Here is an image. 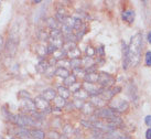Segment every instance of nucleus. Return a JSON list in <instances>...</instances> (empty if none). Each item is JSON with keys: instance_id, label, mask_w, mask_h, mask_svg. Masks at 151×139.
Returning <instances> with one entry per match:
<instances>
[{"instance_id": "nucleus-50", "label": "nucleus", "mask_w": 151, "mask_h": 139, "mask_svg": "<svg viewBox=\"0 0 151 139\" xmlns=\"http://www.w3.org/2000/svg\"><path fill=\"white\" fill-rule=\"evenodd\" d=\"M40 2H41L40 0H35V1H33V4H40Z\"/></svg>"}, {"instance_id": "nucleus-1", "label": "nucleus", "mask_w": 151, "mask_h": 139, "mask_svg": "<svg viewBox=\"0 0 151 139\" xmlns=\"http://www.w3.org/2000/svg\"><path fill=\"white\" fill-rule=\"evenodd\" d=\"M142 51V34H135L130 40V44L128 45V52H129V61L130 65L136 66L141 56Z\"/></svg>"}, {"instance_id": "nucleus-21", "label": "nucleus", "mask_w": 151, "mask_h": 139, "mask_svg": "<svg viewBox=\"0 0 151 139\" xmlns=\"http://www.w3.org/2000/svg\"><path fill=\"white\" fill-rule=\"evenodd\" d=\"M45 22H47V25L51 30L57 29V28H59V23H60V22H59L55 18H53V17H49V18L45 20Z\"/></svg>"}, {"instance_id": "nucleus-18", "label": "nucleus", "mask_w": 151, "mask_h": 139, "mask_svg": "<svg viewBox=\"0 0 151 139\" xmlns=\"http://www.w3.org/2000/svg\"><path fill=\"white\" fill-rule=\"evenodd\" d=\"M17 136L19 137V139H32L31 135H30V131L27 128H20L17 131Z\"/></svg>"}, {"instance_id": "nucleus-5", "label": "nucleus", "mask_w": 151, "mask_h": 139, "mask_svg": "<svg viewBox=\"0 0 151 139\" xmlns=\"http://www.w3.org/2000/svg\"><path fill=\"white\" fill-rule=\"evenodd\" d=\"M82 85H83V88L88 93V95L90 96H98V95H100L102 92L104 91L103 87H100L99 85L92 84V83H86V82H84Z\"/></svg>"}, {"instance_id": "nucleus-28", "label": "nucleus", "mask_w": 151, "mask_h": 139, "mask_svg": "<svg viewBox=\"0 0 151 139\" xmlns=\"http://www.w3.org/2000/svg\"><path fill=\"white\" fill-rule=\"evenodd\" d=\"M74 96H75L77 99H82V101H83V99L87 98L90 95H88V93H87L84 88H80V91H77L76 93H74Z\"/></svg>"}, {"instance_id": "nucleus-46", "label": "nucleus", "mask_w": 151, "mask_h": 139, "mask_svg": "<svg viewBox=\"0 0 151 139\" xmlns=\"http://www.w3.org/2000/svg\"><path fill=\"white\" fill-rule=\"evenodd\" d=\"M146 138L147 139H151V127L149 129H147L146 131Z\"/></svg>"}, {"instance_id": "nucleus-16", "label": "nucleus", "mask_w": 151, "mask_h": 139, "mask_svg": "<svg viewBox=\"0 0 151 139\" xmlns=\"http://www.w3.org/2000/svg\"><path fill=\"white\" fill-rule=\"evenodd\" d=\"M49 66H50V65H49V63H47L45 60H42V61H40V62L37 64V66H35V71H37L38 73L44 74Z\"/></svg>"}, {"instance_id": "nucleus-10", "label": "nucleus", "mask_w": 151, "mask_h": 139, "mask_svg": "<svg viewBox=\"0 0 151 139\" xmlns=\"http://www.w3.org/2000/svg\"><path fill=\"white\" fill-rule=\"evenodd\" d=\"M130 65L129 61V52H128V45L123 41V68L127 70Z\"/></svg>"}, {"instance_id": "nucleus-30", "label": "nucleus", "mask_w": 151, "mask_h": 139, "mask_svg": "<svg viewBox=\"0 0 151 139\" xmlns=\"http://www.w3.org/2000/svg\"><path fill=\"white\" fill-rule=\"evenodd\" d=\"M49 35H50V39H59V38H62V32L61 30L59 29H53L50 31V33H49Z\"/></svg>"}, {"instance_id": "nucleus-23", "label": "nucleus", "mask_w": 151, "mask_h": 139, "mask_svg": "<svg viewBox=\"0 0 151 139\" xmlns=\"http://www.w3.org/2000/svg\"><path fill=\"white\" fill-rule=\"evenodd\" d=\"M80 50H78L77 48L73 49V50H71V51H68V52L66 53V58L71 59V60H73V59H80Z\"/></svg>"}, {"instance_id": "nucleus-26", "label": "nucleus", "mask_w": 151, "mask_h": 139, "mask_svg": "<svg viewBox=\"0 0 151 139\" xmlns=\"http://www.w3.org/2000/svg\"><path fill=\"white\" fill-rule=\"evenodd\" d=\"M50 44H52L54 45L55 48L59 50V49H62L63 48V45H64V41H63V39L62 38H59V39H50Z\"/></svg>"}, {"instance_id": "nucleus-9", "label": "nucleus", "mask_w": 151, "mask_h": 139, "mask_svg": "<svg viewBox=\"0 0 151 139\" xmlns=\"http://www.w3.org/2000/svg\"><path fill=\"white\" fill-rule=\"evenodd\" d=\"M33 102H34V105H35V108H38V109H40L41 111H42L43 109H45V108H47L49 106H50V104H49V102L45 101L44 98H43L42 96H37L34 99H33Z\"/></svg>"}, {"instance_id": "nucleus-24", "label": "nucleus", "mask_w": 151, "mask_h": 139, "mask_svg": "<svg viewBox=\"0 0 151 139\" xmlns=\"http://www.w3.org/2000/svg\"><path fill=\"white\" fill-rule=\"evenodd\" d=\"M82 65H83V68L86 70V68H88V67H90V66H94L95 61L92 58L87 56V58H85V59H83V60H82Z\"/></svg>"}, {"instance_id": "nucleus-27", "label": "nucleus", "mask_w": 151, "mask_h": 139, "mask_svg": "<svg viewBox=\"0 0 151 139\" xmlns=\"http://www.w3.org/2000/svg\"><path fill=\"white\" fill-rule=\"evenodd\" d=\"M63 83H64V85H65V87H68L72 86L74 83H76V77L73 75V74H70L68 76L66 77V78H64V81H63Z\"/></svg>"}, {"instance_id": "nucleus-42", "label": "nucleus", "mask_w": 151, "mask_h": 139, "mask_svg": "<svg viewBox=\"0 0 151 139\" xmlns=\"http://www.w3.org/2000/svg\"><path fill=\"white\" fill-rule=\"evenodd\" d=\"M47 54H53V53L56 51L57 49L54 47V45H52V44H49L47 47Z\"/></svg>"}, {"instance_id": "nucleus-15", "label": "nucleus", "mask_w": 151, "mask_h": 139, "mask_svg": "<svg viewBox=\"0 0 151 139\" xmlns=\"http://www.w3.org/2000/svg\"><path fill=\"white\" fill-rule=\"evenodd\" d=\"M29 131H30V135H31L32 139H44L45 138V134H44V131L41 129L35 128V129H29Z\"/></svg>"}, {"instance_id": "nucleus-31", "label": "nucleus", "mask_w": 151, "mask_h": 139, "mask_svg": "<svg viewBox=\"0 0 151 139\" xmlns=\"http://www.w3.org/2000/svg\"><path fill=\"white\" fill-rule=\"evenodd\" d=\"M80 65H82V60H80V59H73V60H70V67H72L73 70L80 67Z\"/></svg>"}, {"instance_id": "nucleus-33", "label": "nucleus", "mask_w": 151, "mask_h": 139, "mask_svg": "<svg viewBox=\"0 0 151 139\" xmlns=\"http://www.w3.org/2000/svg\"><path fill=\"white\" fill-rule=\"evenodd\" d=\"M56 65L59 67H63V68H68L70 67V60L68 59H63V60H60V61H57Z\"/></svg>"}, {"instance_id": "nucleus-35", "label": "nucleus", "mask_w": 151, "mask_h": 139, "mask_svg": "<svg viewBox=\"0 0 151 139\" xmlns=\"http://www.w3.org/2000/svg\"><path fill=\"white\" fill-rule=\"evenodd\" d=\"M73 104V106L75 107V108H78V109H82L83 108V106H84V101H82V99H77V98H75V101L72 103Z\"/></svg>"}, {"instance_id": "nucleus-7", "label": "nucleus", "mask_w": 151, "mask_h": 139, "mask_svg": "<svg viewBox=\"0 0 151 139\" xmlns=\"http://www.w3.org/2000/svg\"><path fill=\"white\" fill-rule=\"evenodd\" d=\"M118 92H120V87H115V88H104V91L100 93V97L104 99L105 102L113 99L114 96L116 95Z\"/></svg>"}, {"instance_id": "nucleus-13", "label": "nucleus", "mask_w": 151, "mask_h": 139, "mask_svg": "<svg viewBox=\"0 0 151 139\" xmlns=\"http://www.w3.org/2000/svg\"><path fill=\"white\" fill-rule=\"evenodd\" d=\"M135 17H136V13L133 10H126V11H123V16H121L123 21H126L128 23H132L135 20Z\"/></svg>"}, {"instance_id": "nucleus-25", "label": "nucleus", "mask_w": 151, "mask_h": 139, "mask_svg": "<svg viewBox=\"0 0 151 139\" xmlns=\"http://www.w3.org/2000/svg\"><path fill=\"white\" fill-rule=\"evenodd\" d=\"M52 55H53V59H55L56 61H60V60H63V59L66 56V52L63 49H59V50H56L55 52L53 53Z\"/></svg>"}, {"instance_id": "nucleus-47", "label": "nucleus", "mask_w": 151, "mask_h": 139, "mask_svg": "<svg viewBox=\"0 0 151 139\" xmlns=\"http://www.w3.org/2000/svg\"><path fill=\"white\" fill-rule=\"evenodd\" d=\"M4 43H5V42H4V38H2V35L0 34V51L4 48Z\"/></svg>"}, {"instance_id": "nucleus-48", "label": "nucleus", "mask_w": 151, "mask_h": 139, "mask_svg": "<svg viewBox=\"0 0 151 139\" xmlns=\"http://www.w3.org/2000/svg\"><path fill=\"white\" fill-rule=\"evenodd\" d=\"M148 42L151 44V31L149 32V33H148Z\"/></svg>"}, {"instance_id": "nucleus-4", "label": "nucleus", "mask_w": 151, "mask_h": 139, "mask_svg": "<svg viewBox=\"0 0 151 139\" xmlns=\"http://www.w3.org/2000/svg\"><path fill=\"white\" fill-rule=\"evenodd\" d=\"M115 116H117V113L115 111L111 108H106V107H103V108H99L98 110H96L95 113V117L97 118H103V119H110Z\"/></svg>"}, {"instance_id": "nucleus-41", "label": "nucleus", "mask_w": 151, "mask_h": 139, "mask_svg": "<svg viewBox=\"0 0 151 139\" xmlns=\"http://www.w3.org/2000/svg\"><path fill=\"white\" fill-rule=\"evenodd\" d=\"M146 65L151 66V51H148L146 53Z\"/></svg>"}, {"instance_id": "nucleus-49", "label": "nucleus", "mask_w": 151, "mask_h": 139, "mask_svg": "<svg viewBox=\"0 0 151 139\" xmlns=\"http://www.w3.org/2000/svg\"><path fill=\"white\" fill-rule=\"evenodd\" d=\"M59 139H68V138H67V136H65V135H60V138Z\"/></svg>"}, {"instance_id": "nucleus-45", "label": "nucleus", "mask_w": 151, "mask_h": 139, "mask_svg": "<svg viewBox=\"0 0 151 139\" xmlns=\"http://www.w3.org/2000/svg\"><path fill=\"white\" fill-rule=\"evenodd\" d=\"M96 53H97V54H99V55H104V47L102 45V47H100V48H99L98 50L96 51Z\"/></svg>"}, {"instance_id": "nucleus-3", "label": "nucleus", "mask_w": 151, "mask_h": 139, "mask_svg": "<svg viewBox=\"0 0 151 139\" xmlns=\"http://www.w3.org/2000/svg\"><path fill=\"white\" fill-rule=\"evenodd\" d=\"M98 74H99L98 84L100 87H103V88H110L115 84V78L110 74L105 72H100Z\"/></svg>"}, {"instance_id": "nucleus-44", "label": "nucleus", "mask_w": 151, "mask_h": 139, "mask_svg": "<svg viewBox=\"0 0 151 139\" xmlns=\"http://www.w3.org/2000/svg\"><path fill=\"white\" fill-rule=\"evenodd\" d=\"M145 123H146L147 126L150 128V127H151V115L146 116V118H145Z\"/></svg>"}, {"instance_id": "nucleus-34", "label": "nucleus", "mask_w": 151, "mask_h": 139, "mask_svg": "<svg viewBox=\"0 0 151 139\" xmlns=\"http://www.w3.org/2000/svg\"><path fill=\"white\" fill-rule=\"evenodd\" d=\"M73 127H72L71 125H65L64 127H63V135H65V136H71L73 134Z\"/></svg>"}, {"instance_id": "nucleus-40", "label": "nucleus", "mask_w": 151, "mask_h": 139, "mask_svg": "<svg viewBox=\"0 0 151 139\" xmlns=\"http://www.w3.org/2000/svg\"><path fill=\"white\" fill-rule=\"evenodd\" d=\"M55 71H56V68H54V66H49L44 74H45L47 77H51L55 74Z\"/></svg>"}, {"instance_id": "nucleus-37", "label": "nucleus", "mask_w": 151, "mask_h": 139, "mask_svg": "<svg viewBox=\"0 0 151 139\" xmlns=\"http://www.w3.org/2000/svg\"><path fill=\"white\" fill-rule=\"evenodd\" d=\"M18 98L21 101V99H24V98H31V96L27 91H20L18 93Z\"/></svg>"}, {"instance_id": "nucleus-29", "label": "nucleus", "mask_w": 151, "mask_h": 139, "mask_svg": "<svg viewBox=\"0 0 151 139\" xmlns=\"http://www.w3.org/2000/svg\"><path fill=\"white\" fill-rule=\"evenodd\" d=\"M94 109H95V107L92 105L90 103H85L84 106H83V108H82L84 114H92V113L94 111Z\"/></svg>"}, {"instance_id": "nucleus-20", "label": "nucleus", "mask_w": 151, "mask_h": 139, "mask_svg": "<svg viewBox=\"0 0 151 139\" xmlns=\"http://www.w3.org/2000/svg\"><path fill=\"white\" fill-rule=\"evenodd\" d=\"M54 107L55 108H59V109H62L63 107H65L66 106V102H65V99L63 98V97H61V96H59L57 95L54 99Z\"/></svg>"}, {"instance_id": "nucleus-11", "label": "nucleus", "mask_w": 151, "mask_h": 139, "mask_svg": "<svg viewBox=\"0 0 151 139\" xmlns=\"http://www.w3.org/2000/svg\"><path fill=\"white\" fill-rule=\"evenodd\" d=\"M90 104L94 106V107H97V108H103L106 104V102L100 97V96H90Z\"/></svg>"}, {"instance_id": "nucleus-14", "label": "nucleus", "mask_w": 151, "mask_h": 139, "mask_svg": "<svg viewBox=\"0 0 151 139\" xmlns=\"http://www.w3.org/2000/svg\"><path fill=\"white\" fill-rule=\"evenodd\" d=\"M98 78H99V74L96 72L86 73L85 77H84V80H85L86 83H92V84L97 83V82H98Z\"/></svg>"}, {"instance_id": "nucleus-43", "label": "nucleus", "mask_w": 151, "mask_h": 139, "mask_svg": "<svg viewBox=\"0 0 151 139\" xmlns=\"http://www.w3.org/2000/svg\"><path fill=\"white\" fill-rule=\"evenodd\" d=\"M86 53H87V55H88L90 58H92V56L94 55L95 53H96V51H95V50L93 48H90H90L86 49Z\"/></svg>"}, {"instance_id": "nucleus-32", "label": "nucleus", "mask_w": 151, "mask_h": 139, "mask_svg": "<svg viewBox=\"0 0 151 139\" xmlns=\"http://www.w3.org/2000/svg\"><path fill=\"white\" fill-rule=\"evenodd\" d=\"M73 75L75 77L80 76V77H85L86 75V72L84 68H82V67H78V68H75V70H73Z\"/></svg>"}, {"instance_id": "nucleus-22", "label": "nucleus", "mask_w": 151, "mask_h": 139, "mask_svg": "<svg viewBox=\"0 0 151 139\" xmlns=\"http://www.w3.org/2000/svg\"><path fill=\"white\" fill-rule=\"evenodd\" d=\"M54 75L57 77H61V78H66L70 75V71L66 68H63V67H57Z\"/></svg>"}, {"instance_id": "nucleus-39", "label": "nucleus", "mask_w": 151, "mask_h": 139, "mask_svg": "<svg viewBox=\"0 0 151 139\" xmlns=\"http://www.w3.org/2000/svg\"><path fill=\"white\" fill-rule=\"evenodd\" d=\"M47 138L49 139H59L60 138V134L56 133L55 130H50L47 133Z\"/></svg>"}, {"instance_id": "nucleus-12", "label": "nucleus", "mask_w": 151, "mask_h": 139, "mask_svg": "<svg viewBox=\"0 0 151 139\" xmlns=\"http://www.w3.org/2000/svg\"><path fill=\"white\" fill-rule=\"evenodd\" d=\"M45 99V101L50 102V101H53L55 97L57 96L56 92L54 91L53 88H47V90H45V91H43L42 95H41Z\"/></svg>"}, {"instance_id": "nucleus-6", "label": "nucleus", "mask_w": 151, "mask_h": 139, "mask_svg": "<svg viewBox=\"0 0 151 139\" xmlns=\"http://www.w3.org/2000/svg\"><path fill=\"white\" fill-rule=\"evenodd\" d=\"M114 109L116 113H125L127 111L128 108H129V104H128L127 101H123V99H116V101L113 102L111 106L109 107Z\"/></svg>"}, {"instance_id": "nucleus-2", "label": "nucleus", "mask_w": 151, "mask_h": 139, "mask_svg": "<svg viewBox=\"0 0 151 139\" xmlns=\"http://www.w3.org/2000/svg\"><path fill=\"white\" fill-rule=\"evenodd\" d=\"M18 45H19V25L14 24L8 34V40H7V43L5 45L7 55L13 56L17 52Z\"/></svg>"}, {"instance_id": "nucleus-19", "label": "nucleus", "mask_w": 151, "mask_h": 139, "mask_svg": "<svg viewBox=\"0 0 151 139\" xmlns=\"http://www.w3.org/2000/svg\"><path fill=\"white\" fill-rule=\"evenodd\" d=\"M57 94H59V96H61V97H63L64 99H66V98H68V97H70L71 92H70V90H68L67 87L59 86V88H57Z\"/></svg>"}, {"instance_id": "nucleus-8", "label": "nucleus", "mask_w": 151, "mask_h": 139, "mask_svg": "<svg viewBox=\"0 0 151 139\" xmlns=\"http://www.w3.org/2000/svg\"><path fill=\"white\" fill-rule=\"evenodd\" d=\"M21 108L23 111H30V113H34L35 111V105L34 102L31 98H24L21 99Z\"/></svg>"}, {"instance_id": "nucleus-38", "label": "nucleus", "mask_w": 151, "mask_h": 139, "mask_svg": "<svg viewBox=\"0 0 151 139\" xmlns=\"http://www.w3.org/2000/svg\"><path fill=\"white\" fill-rule=\"evenodd\" d=\"M38 37H39V39H40L41 41H47V39L50 38L49 33H47V32H45V31H39Z\"/></svg>"}, {"instance_id": "nucleus-17", "label": "nucleus", "mask_w": 151, "mask_h": 139, "mask_svg": "<svg viewBox=\"0 0 151 139\" xmlns=\"http://www.w3.org/2000/svg\"><path fill=\"white\" fill-rule=\"evenodd\" d=\"M35 52H37V54L41 58V61H42L43 59H44V56L47 54V47H45L44 44H39V45L35 47Z\"/></svg>"}, {"instance_id": "nucleus-36", "label": "nucleus", "mask_w": 151, "mask_h": 139, "mask_svg": "<svg viewBox=\"0 0 151 139\" xmlns=\"http://www.w3.org/2000/svg\"><path fill=\"white\" fill-rule=\"evenodd\" d=\"M80 88H82V84H80V83H74L72 86L68 87L71 93H76L77 91H80Z\"/></svg>"}]
</instances>
